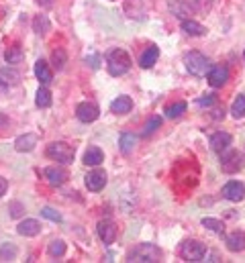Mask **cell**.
Returning <instances> with one entry per match:
<instances>
[{
  "label": "cell",
  "instance_id": "obj_1",
  "mask_svg": "<svg viewBox=\"0 0 245 263\" xmlns=\"http://www.w3.org/2000/svg\"><path fill=\"white\" fill-rule=\"evenodd\" d=\"M106 68H108L110 76H123V74H127L129 68H131L129 53L123 51V49H113L108 53V57H106Z\"/></svg>",
  "mask_w": 245,
  "mask_h": 263
},
{
  "label": "cell",
  "instance_id": "obj_2",
  "mask_svg": "<svg viewBox=\"0 0 245 263\" xmlns=\"http://www.w3.org/2000/svg\"><path fill=\"white\" fill-rule=\"evenodd\" d=\"M45 153H47V157H49V159L59 161V163H63V165L72 163V161H74V155H76L74 147H72V145H68V143H63V141L49 143Z\"/></svg>",
  "mask_w": 245,
  "mask_h": 263
},
{
  "label": "cell",
  "instance_id": "obj_3",
  "mask_svg": "<svg viewBox=\"0 0 245 263\" xmlns=\"http://www.w3.org/2000/svg\"><path fill=\"white\" fill-rule=\"evenodd\" d=\"M184 63H186V70L192 74V76H207L209 70L213 68L209 57H205L201 51H190L186 57H184Z\"/></svg>",
  "mask_w": 245,
  "mask_h": 263
},
{
  "label": "cell",
  "instance_id": "obj_4",
  "mask_svg": "<svg viewBox=\"0 0 245 263\" xmlns=\"http://www.w3.org/2000/svg\"><path fill=\"white\" fill-rule=\"evenodd\" d=\"M162 259V251L155 247V245H149V243H143L139 247H135L131 253H129V261H141V263H155Z\"/></svg>",
  "mask_w": 245,
  "mask_h": 263
},
{
  "label": "cell",
  "instance_id": "obj_5",
  "mask_svg": "<svg viewBox=\"0 0 245 263\" xmlns=\"http://www.w3.org/2000/svg\"><path fill=\"white\" fill-rule=\"evenodd\" d=\"M180 255L184 261H190V263H196V261H203L205 255H207V247L198 241H184L180 245Z\"/></svg>",
  "mask_w": 245,
  "mask_h": 263
},
{
  "label": "cell",
  "instance_id": "obj_6",
  "mask_svg": "<svg viewBox=\"0 0 245 263\" xmlns=\"http://www.w3.org/2000/svg\"><path fill=\"white\" fill-rule=\"evenodd\" d=\"M245 165V155L241 151H229L227 155L221 157V169L225 173H235Z\"/></svg>",
  "mask_w": 245,
  "mask_h": 263
},
{
  "label": "cell",
  "instance_id": "obj_7",
  "mask_svg": "<svg viewBox=\"0 0 245 263\" xmlns=\"http://www.w3.org/2000/svg\"><path fill=\"white\" fill-rule=\"evenodd\" d=\"M207 78H209V84H211L213 88H221V86H225L227 80H229V70H227V65H213V68L209 70Z\"/></svg>",
  "mask_w": 245,
  "mask_h": 263
},
{
  "label": "cell",
  "instance_id": "obj_8",
  "mask_svg": "<svg viewBox=\"0 0 245 263\" xmlns=\"http://www.w3.org/2000/svg\"><path fill=\"white\" fill-rule=\"evenodd\" d=\"M243 196H245V188L241 182L231 180V182H227V184L223 186V198H227V200H231V202H241Z\"/></svg>",
  "mask_w": 245,
  "mask_h": 263
},
{
  "label": "cell",
  "instance_id": "obj_9",
  "mask_svg": "<svg viewBox=\"0 0 245 263\" xmlns=\"http://www.w3.org/2000/svg\"><path fill=\"white\" fill-rule=\"evenodd\" d=\"M76 115H78V119H80L82 123H94L100 113H98V106H96V104H92V102H82V104H78Z\"/></svg>",
  "mask_w": 245,
  "mask_h": 263
},
{
  "label": "cell",
  "instance_id": "obj_10",
  "mask_svg": "<svg viewBox=\"0 0 245 263\" xmlns=\"http://www.w3.org/2000/svg\"><path fill=\"white\" fill-rule=\"evenodd\" d=\"M106 186V171L102 169H94L86 176V188L90 192H100L102 188Z\"/></svg>",
  "mask_w": 245,
  "mask_h": 263
},
{
  "label": "cell",
  "instance_id": "obj_11",
  "mask_svg": "<svg viewBox=\"0 0 245 263\" xmlns=\"http://www.w3.org/2000/svg\"><path fill=\"white\" fill-rule=\"evenodd\" d=\"M96 231H98V237L102 239V243H106V245H113L115 243V239H117V227H115L113 221H100L98 227H96Z\"/></svg>",
  "mask_w": 245,
  "mask_h": 263
},
{
  "label": "cell",
  "instance_id": "obj_12",
  "mask_svg": "<svg viewBox=\"0 0 245 263\" xmlns=\"http://www.w3.org/2000/svg\"><path fill=\"white\" fill-rule=\"evenodd\" d=\"M43 176H45V180H47L51 186H61V184H65L68 178H70L63 167H47V169L43 171Z\"/></svg>",
  "mask_w": 245,
  "mask_h": 263
},
{
  "label": "cell",
  "instance_id": "obj_13",
  "mask_svg": "<svg viewBox=\"0 0 245 263\" xmlns=\"http://www.w3.org/2000/svg\"><path fill=\"white\" fill-rule=\"evenodd\" d=\"M231 135L225 131L221 133H215L213 137H211V149L215 151V153H223L225 149H229V145H231Z\"/></svg>",
  "mask_w": 245,
  "mask_h": 263
},
{
  "label": "cell",
  "instance_id": "obj_14",
  "mask_svg": "<svg viewBox=\"0 0 245 263\" xmlns=\"http://www.w3.org/2000/svg\"><path fill=\"white\" fill-rule=\"evenodd\" d=\"M35 76H37V80H39L43 86L51 84L53 72H51V68H49V63H47L45 59H37V63H35Z\"/></svg>",
  "mask_w": 245,
  "mask_h": 263
},
{
  "label": "cell",
  "instance_id": "obj_15",
  "mask_svg": "<svg viewBox=\"0 0 245 263\" xmlns=\"http://www.w3.org/2000/svg\"><path fill=\"white\" fill-rule=\"evenodd\" d=\"M16 231H18V235H23V237H37V235L41 233V225H39V221H35V218H25L23 223H18Z\"/></svg>",
  "mask_w": 245,
  "mask_h": 263
},
{
  "label": "cell",
  "instance_id": "obj_16",
  "mask_svg": "<svg viewBox=\"0 0 245 263\" xmlns=\"http://www.w3.org/2000/svg\"><path fill=\"white\" fill-rule=\"evenodd\" d=\"M35 145H37V135H33V133L20 135V137L14 141V149H16L18 153H29V151L35 149Z\"/></svg>",
  "mask_w": 245,
  "mask_h": 263
},
{
  "label": "cell",
  "instance_id": "obj_17",
  "mask_svg": "<svg viewBox=\"0 0 245 263\" xmlns=\"http://www.w3.org/2000/svg\"><path fill=\"white\" fill-rule=\"evenodd\" d=\"M182 31L186 35H190V37H203V35H207V29L201 23L192 20V18H184L182 20Z\"/></svg>",
  "mask_w": 245,
  "mask_h": 263
},
{
  "label": "cell",
  "instance_id": "obj_18",
  "mask_svg": "<svg viewBox=\"0 0 245 263\" xmlns=\"http://www.w3.org/2000/svg\"><path fill=\"white\" fill-rule=\"evenodd\" d=\"M227 249L229 251H233V253H239V251H243L245 249V235L243 233H239V231H235V233H231L229 237H227Z\"/></svg>",
  "mask_w": 245,
  "mask_h": 263
},
{
  "label": "cell",
  "instance_id": "obj_19",
  "mask_svg": "<svg viewBox=\"0 0 245 263\" xmlns=\"http://www.w3.org/2000/svg\"><path fill=\"white\" fill-rule=\"evenodd\" d=\"M131 108H133V100H131L129 96H119V98L110 104V111H113L115 115H127V113H131Z\"/></svg>",
  "mask_w": 245,
  "mask_h": 263
},
{
  "label": "cell",
  "instance_id": "obj_20",
  "mask_svg": "<svg viewBox=\"0 0 245 263\" xmlns=\"http://www.w3.org/2000/svg\"><path fill=\"white\" fill-rule=\"evenodd\" d=\"M102 161H104V153H102L100 147H90V149L84 153V163H86V165L96 167V165H100Z\"/></svg>",
  "mask_w": 245,
  "mask_h": 263
},
{
  "label": "cell",
  "instance_id": "obj_21",
  "mask_svg": "<svg viewBox=\"0 0 245 263\" xmlns=\"http://www.w3.org/2000/svg\"><path fill=\"white\" fill-rule=\"evenodd\" d=\"M158 57H160V49L155 47V45H149L147 49H145V53L141 55V59H139V63H141V68H151L155 61H158Z\"/></svg>",
  "mask_w": 245,
  "mask_h": 263
},
{
  "label": "cell",
  "instance_id": "obj_22",
  "mask_svg": "<svg viewBox=\"0 0 245 263\" xmlns=\"http://www.w3.org/2000/svg\"><path fill=\"white\" fill-rule=\"evenodd\" d=\"M51 29V23H49V18L45 16V14H37L35 18H33V31L37 33V35H47V31Z\"/></svg>",
  "mask_w": 245,
  "mask_h": 263
},
{
  "label": "cell",
  "instance_id": "obj_23",
  "mask_svg": "<svg viewBox=\"0 0 245 263\" xmlns=\"http://www.w3.org/2000/svg\"><path fill=\"white\" fill-rule=\"evenodd\" d=\"M35 104H37L39 108H49V106H51V92H49L45 86H41V88L37 90Z\"/></svg>",
  "mask_w": 245,
  "mask_h": 263
},
{
  "label": "cell",
  "instance_id": "obj_24",
  "mask_svg": "<svg viewBox=\"0 0 245 263\" xmlns=\"http://www.w3.org/2000/svg\"><path fill=\"white\" fill-rule=\"evenodd\" d=\"M119 143H121V151H123V153H131L133 147L137 145V135H133V133H123Z\"/></svg>",
  "mask_w": 245,
  "mask_h": 263
},
{
  "label": "cell",
  "instance_id": "obj_25",
  "mask_svg": "<svg viewBox=\"0 0 245 263\" xmlns=\"http://www.w3.org/2000/svg\"><path fill=\"white\" fill-rule=\"evenodd\" d=\"M6 63H10V65H14V63H20L23 61V49H20V45H12V47H8V51H6Z\"/></svg>",
  "mask_w": 245,
  "mask_h": 263
},
{
  "label": "cell",
  "instance_id": "obj_26",
  "mask_svg": "<svg viewBox=\"0 0 245 263\" xmlns=\"http://www.w3.org/2000/svg\"><path fill=\"white\" fill-rule=\"evenodd\" d=\"M172 12H176V16L178 18H190V14H192V10H190V6L186 4V2H182V0H178V2H174L172 4Z\"/></svg>",
  "mask_w": 245,
  "mask_h": 263
},
{
  "label": "cell",
  "instance_id": "obj_27",
  "mask_svg": "<svg viewBox=\"0 0 245 263\" xmlns=\"http://www.w3.org/2000/svg\"><path fill=\"white\" fill-rule=\"evenodd\" d=\"M231 115H233L235 119H241V117H245V94H239V96L233 100Z\"/></svg>",
  "mask_w": 245,
  "mask_h": 263
},
{
  "label": "cell",
  "instance_id": "obj_28",
  "mask_svg": "<svg viewBox=\"0 0 245 263\" xmlns=\"http://www.w3.org/2000/svg\"><path fill=\"white\" fill-rule=\"evenodd\" d=\"M16 253H18V249H16L12 243H6V245L0 247V259H2V261H12V259H16Z\"/></svg>",
  "mask_w": 245,
  "mask_h": 263
},
{
  "label": "cell",
  "instance_id": "obj_29",
  "mask_svg": "<svg viewBox=\"0 0 245 263\" xmlns=\"http://www.w3.org/2000/svg\"><path fill=\"white\" fill-rule=\"evenodd\" d=\"M49 255L51 257H63L65 255V243L61 241V239H57V241H51V245H49Z\"/></svg>",
  "mask_w": 245,
  "mask_h": 263
},
{
  "label": "cell",
  "instance_id": "obj_30",
  "mask_svg": "<svg viewBox=\"0 0 245 263\" xmlns=\"http://www.w3.org/2000/svg\"><path fill=\"white\" fill-rule=\"evenodd\" d=\"M160 127H162V119H160V117H151V119L147 121V125L143 127L141 137H149V135H153V133L158 131Z\"/></svg>",
  "mask_w": 245,
  "mask_h": 263
},
{
  "label": "cell",
  "instance_id": "obj_31",
  "mask_svg": "<svg viewBox=\"0 0 245 263\" xmlns=\"http://www.w3.org/2000/svg\"><path fill=\"white\" fill-rule=\"evenodd\" d=\"M184 111H186V102H176V104H170L166 108V117L168 119H178Z\"/></svg>",
  "mask_w": 245,
  "mask_h": 263
},
{
  "label": "cell",
  "instance_id": "obj_32",
  "mask_svg": "<svg viewBox=\"0 0 245 263\" xmlns=\"http://www.w3.org/2000/svg\"><path fill=\"white\" fill-rule=\"evenodd\" d=\"M203 227H207L209 231H213L217 235H221L225 231V225L221 221H217V218H203Z\"/></svg>",
  "mask_w": 245,
  "mask_h": 263
},
{
  "label": "cell",
  "instance_id": "obj_33",
  "mask_svg": "<svg viewBox=\"0 0 245 263\" xmlns=\"http://www.w3.org/2000/svg\"><path fill=\"white\" fill-rule=\"evenodd\" d=\"M0 76H2V82L8 86V84H18V80H20V76H18V72H14V70H8V68H4L2 72H0Z\"/></svg>",
  "mask_w": 245,
  "mask_h": 263
},
{
  "label": "cell",
  "instance_id": "obj_34",
  "mask_svg": "<svg viewBox=\"0 0 245 263\" xmlns=\"http://www.w3.org/2000/svg\"><path fill=\"white\" fill-rule=\"evenodd\" d=\"M51 59H53L55 70H63V65H65V61H68V55H65L63 49H55L53 55H51Z\"/></svg>",
  "mask_w": 245,
  "mask_h": 263
},
{
  "label": "cell",
  "instance_id": "obj_35",
  "mask_svg": "<svg viewBox=\"0 0 245 263\" xmlns=\"http://www.w3.org/2000/svg\"><path fill=\"white\" fill-rule=\"evenodd\" d=\"M41 214L45 216V218H49V221H53V223H61V214L55 210V208H51V206H45L43 210H41Z\"/></svg>",
  "mask_w": 245,
  "mask_h": 263
},
{
  "label": "cell",
  "instance_id": "obj_36",
  "mask_svg": "<svg viewBox=\"0 0 245 263\" xmlns=\"http://www.w3.org/2000/svg\"><path fill=\"white\" fill-rule=\"evenodd\" d=\"M23 210H25V208H23V204H20V202H12V204H10V216L18 218V216L23 214Z\"/></svg>",
  "mask_w": 245,
  "mask_h": 263
},
{
  "label": "cell",
  "instance_id": "obj_37",
  "mask_svg": "<svg viewBox=\"0 0 245 263\" xmlns=\"http://www.w3.org/2000/svg\"><path fill=\"white\" fill-rule=\"evenodd\" d=\"M215 102H217L215 94H207L205 98H201V100H198V104H201V106H213Z\"/></svg>",
  "mask_w": 245,
  "mask_h": 263
},
{
  "label": "cell",
  "instance_id": "obj_38",
  "mask_svg": "<svg viewBox=\"0 0 245 263\" xmlns=\"http://www.w3.org/2000/svg\"><path fill=\"white\" fill-rule=\"evenodd\" d=\"M6 190H8V182L4 178H0V198L6 194Z\"/></svg>",
  "mask_w": 245,
  "mask_h": 263
},
{
  "label": "cell",
  "instance_id": "obj_39",
  "mask_svg": "<svg viewBox=\"0 0 245 263\" xmlns=\"http://www.w3.org/2000/svg\"><path fill=\"white\" fill-rule=\"evenodd\" d=\"M86 61H88V63L92 61V68H94V70H96V68L100 65V63H98V55H92V57H86Z\"/></svg>",
  "mask_w": 245,
  "mask_h": 263
},
{
  "label": "cell",
  "instance_id": "obj_40",
  "mask_svg": "<svg viewBox=\"0 0 245 263\" xmlns=\"http://www.w3.org/2000/svg\"><path fill=\"white\" fill-rule=\"evenodd\" d=\"M223 117H225V111H223V108H221V111L217 108V111L213 113V119H223Z\"/></svg>",
  "mask_w": 245,
  "mask_h": 263
},
{
  "label": "cell",
  "instance_id": "obj_41",
  "mask_svg": "<svg viewBox=\"0 0 245 263\" xmlns=\"http://www.w3.org/2000/svg\"><path fill=\"white\" fill-rule=\"evenodd\" d=\"M51 2H53V0H37V4H41L43 8H47V6H51Z\"/></svg>",
  "mask_w": 245,
  "mask_h": 263
},
{
  "label": "cell",
  "instance_id": "obj_42",
  "mask_svg": "<svg viewBox=\"0 0 245 263\" xmlns=\"http://www.w3.org/2000/svg\"><path fill=\"white\" fill-rule=\"evenodd\" d=\"M4 88H6V84H4V82H0V90H4Z\"/></svg>",
  "mask_w": 245,
  "mask_h": 263
},
{
  "label": "cell",
  "instance_id": "obj_43",
  "mask_svg": "<svg viewBox=\"0 0 245 263\" xmlns=\"http://www.w3.org/2000/svg\"><path fill=\"white\" fill-rule=\"evenodd\" d=\"M243 57H245V51H243Z\"/></svg>",
  "mask_w": 245,
  "mask_h": 263
}]
</instances>
